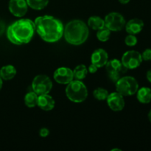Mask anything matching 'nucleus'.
Wrapping results in <instances>:
<instances>
[{"label":"nucleus","mask_w":151,"mask_h":151,"mask_svg":"<svg viewBox=\"0 0 151 151\" xmlns=\"http://www.w3.org/2000/svg\"><path fill=\"white\" fill-rule=\"evenodd\" d=\"M144 22L142 19H132L125 24V30L128 34L137 35L144 28Z\"/></svg>","instance_id":"15"},{"label":"nucleus","mask_w":151,"mask_h":151,"mask_svg":"<svg viewBox=\"0 0 151 151\" xmlns=\"http://www.w3.org/2000/svg\"><path fill=\"white\" fill-rule=\"evenodd\" d=\"M148 119H149V120H150V122H151V109L148 113Z\"/></svg>","instance_id":"32"},{"label":"nucleus","mask_w":151,"mask_h":151,"mask_svg":"<svg viewBox=\"0 0 151 151\" xmlns=\"http://www.w3.org/2000/svg\"><path fill=\"white\" fill-rule=\"evenodd\" d=\"M109 61V55L105 50L99 48L95 50L92 52L91 56V63L97 66L98 68L103 67L106 66Z\"/></svg>","instance_id":"13"},{"label":"nucleus","mask_w":151,"mask_h":151,"mask_svg":"<svg viewBox=\"0 0 151 151\" xmlns=\"http://www.w3.org/2000/svg\"><path fill=\"white\" fill-rule=\"evenodd\" d=\"M130 1H131V0H119V2H120L121 4H128V3L130 2Z\"/></svg>","instance_id":"30"},{"label":"nucleus","mask_w":151,"mask_h":151,"mask_svg":"<svg viewBox=\"0 0 151 151\" xmlns=\"http://www.w3.org/2000/svg\"><path fill=\"white\" fill-rule=\"evenodd\" d=\"M88 26L94 30L97 31L105 27V21L99 16H92L88 19Z\"/></svg>","instance_id":"18"},{"label":"nucleus","mask_w":151,"mask_h":151,"mask_svg":"<svg viewBox=\"0 0 151 151\" xmlns=\"http://www.w3.org/2000/svg\"><path fill=\"white\" fill-rule=\"evenodd\" d=\"M66 94L69 100L74 103H83L88 97V89L85 84L79 80L71 81L66 88Z\"/></svg>","instance_id":"4"},{"label":"nucleus","mask_w":151,"mask_h":151,"mask_svg":"<svg viewBox=\"0 0 151 151\" xmlns=\"http://www.w3.org/2000/svg\"><path fill=\"white\" fill-rule=\"evenodd\" d=\"M138 40L136 37V35H132V34H128L125 38V43L128 47H134L137 45Z\"/></svg>","instance_id":"24"},{"label":"nucleus","mask_w":151,"mask_h":151,"mask_svg":"<svg viewBox=\"0 0 151 151\" xmlns=\"http://www.w3.org/2000/svg\"><path fill=\"white\" fill-rule=\"evenodd\" d=\"M35 31L46 42L58 41L63 35V25L59 19L51 16L37 17L35 22Z\"/></svg>","instance_id":"1"},{"label":"nucleus","mask_w":151,"mask_h":151,"mask_svg":"<svg viewBox=\"0 0 151 151\" xmlns=\"http://www.w3.org/2000/svg\"><path fill=\"white\" fill-rule=\"evenodd\" d=\"M37 106L43 111H50L52 110L55 106V102L52 96L49 94L38 95V104Z\"/></svg>","instance_id":"14"},{"label":"nucleus","mask_w":151,"mask_h":151,"mask_svg":"<svg viewBox=\"0 0 151 151\" xmlns=\"http://www.w3.org/2000/svg\"><path fill=\"white\" fill-rule=\"evenodd\" d=\"M28 7L33 10H41L45 8L49 3V0H26Z\"/></svg>","instance_id":"21"},{"label":"nucleus","mask_w":151,"mask_h":151,"mask_svg":"<svg viewBox=\"0 0 151 151\" xmlns=\"http://www.w3.org/2000/svg\"><path fill=\"white\" fill-rule=\"evenodd\" d=\"M49 134H50V130L47 128H42L40 129L39 131V135L41 137H48Z\"/></svg>","instance_id":"26"},{"label":"nucleus","mask_w":151,"mask_h":151,"mask_svg":"<svg viewBox=\"0 0 151 151\" xmlns=\"http://www.w3.org/2000/svg\"><path fill=\"white\" fill-rule=\"evenodd\" d=\"M35 31L34 22L28 19H19L7 27V39L16 45L27 44L32 40Z\"/></svg>","instance_id":"2"},{"label":"nucleus","mask_w":151,"mask_h":151,"mask_svg":"<svg viewBox=\"0 0 151 151\" xmlns=\"http://www.w3.org/2000/svg\"><path fill=\"white\" fill-rule=\"evenodd\" d=\"M139 83L131 76H122L116 82V90L122 96H132L137 92Z\"/></svg>","instance_id":"5"},{"label":"nucleus","mask_w":151,"mask_h":151,"mask_svg":"<svg viewBox=\"0 0 151 151\" xmlns=\"http://www.w3.org/2000/svg\"><path fill=\"white\" fill-rule=\"evenodd\" d=\"M137 94V100L143 104H147L151 102V89L148 87L139 88Z\"/></svg>","instance_id":"16"},{"label":"nucleus","mask_w":151,"mask_h":151,"mask_svg":"<svg viewBox=\"0 0 151 151\" xmlns=\"http://www.w3.org/2000/svg\"><path fill=\"white\" fill-rule=\"evenodd\" d=\"M32 88L38 95L49 94L52 88V82L47 75H38L32 81Z\"/></svg>","instance_id":"6"},{"label":"nucleus","mask_w":151,"mask_h":151,"mask_svg":"<svg viewBox=\"0 0 151 151\" xmlns=\"http://www.w3.org/2000/svg\"><path fill=\"white\" fill-rule=\"evenodd\" d=\"M9 11L16 17H23L27 13L28 5L26 0H10Z\"/></svg>","instance_id":"10"},{"label":"nucleus","mask_w":151,"mask_h":151,"mask_svg":"<svg viewBox=\"0 0 151 151\" xmlns=\"http://www.w3.org/2000/svg\"><path fill=\"white\" fill-rule=\"evenodd\" d=\"M106 101L109 107L113 111H121L125 108V102L124 100V96L117 91L109 94Z\"/></svg>","instance_id":"11"},{"label":"nucleus","mask_w":151,"mask_h":151,"mask_svg":"<svg viewBox=\"0 0 151 151\" xmlns=\"http://www.w3.org/2000/svg\"><path fill=\"white\" fill-rule=\"evenodd\" d=\"M72 71H73L74 79L79 80V81H82V80L85 79L88 72L86 66L83 64L78 65Z\"/></svg>","instance_id":"19"},{"label":"nucleus","mask_w":151,"mask_h":151,"mask_svg":"<svg viewBox=\"0 0 151 151\" xmlns=\"http://www.w3.org/2000/svg\"><path fill=\"white\" fill-rule=\"evenodd\" d=\"M146 77H147V81H148L149 82H150V83H151V69H150V70L147 71V75H146Z\"/></svg>","instance_id":"29"},{"label":"nucleus","mask_w":151,"mask_h":151,"mask_svg":"<svg viewBox=\"0 0 151 151\" xmlns=\"http://www.w3.org/2000/svg\"><path fill=\"white\" fill-rule=\"evenodd\" d=\"M97 70H98V67L97 66H95L94 64H93V63H91L88 68V72H90L91 74L96 73L97 72Z\"/></svg>","instance_id":"27"},{"label":"nucleus","mask_w":151,"mask_h":151,"mask_svg":"<svg viewBox=\"0 0 151 151\" xmlns=\"http://www.w3.org/2000/svg\"><path fill=\"white\" fill-rule=\"evenodd\" d=\"M111 32V31L108 29V28H106V27L103 29H99V30H97V34H96L97 39L100 41H102V42H106L110 38Z\"/></svg>","instance_id":"23"},{"label":"nucleus","mask_w":151,"mask_h":151,"mask_svg":"<svg viewBox=\"0 0 151 151\" xmlns=\"http://www.w3.org/2000/svg\"><path fill=\"white\" fill-rule=\"evenodd\" d=\"M38 95L33 91L28 92L24 97V104L28 108H34L38 104Z\"/></svg>","instance_id":"20"},{"label":"nucleus","mask_w":151,"mask_h":151,"mask_svg":"<svg viewBox=\"0 0 151 151\" xmlns=\"http://www.w3.org/2000/svg\"><path fill=\"white\" fill-rule=\"evenodd\" d=\"M53 78L58 83L67 85L74 80L73 71L68 67H59L55 71Z\"/></svg>","instance_id":"12"},{"label":"nucleus","mask_w":151,"mask_h":151,"mask_svg":"<svg viewBox=\"0 0 151 151\" xmlns=\"http://www.w3.org/2000/svg\"><path fill=\"white\" fill-rule=\"evenodd\" d=\"M4 27H5L4 26V24L2 22H0V35H1L4 32Z\"/></svg>","instance_id":"28"},{"label":"nucleus","mask_w":151,"mask_h":151,"mask_svg":"<svg viewBox=\"0 0 151 151\" xmlns=\"http://www.w3.org/2000/svg\"><path fill=\"white\" fill-rule=\"evenodd\" d=\"M2 85H3V80L1 79V78L0 77V91H1V88H2Z\"/></svg>","instance_id":"31"},{"label":"nucleus","mask_w":151,"mask_h":151,"mask_svg":"<svg viewBox=\"0 0 151 151\" xmlns=\"http://www.w3.org/2000/svg\"><path fill=\"white\" fill-rule=\"evenodd\" d=\"M142 60L145 61L151 60V49H146L142 54Z\"/></svg>","instance_id":"25"},{"label":"nucleus","mask_w":151,"mask_h":151,"mask_svg":"<svg viewBox=\"0 0 151 151\" xmlns=\"http://www.w3.org/2000/svg\"><path fill=\"white\" fill-rule=\"evenodd\" d=\"M142 54L136 50H128L125 52L121 58L122 65L127 69H135L142 63Z\"/></svg>","instance_id":"9"},{"label":"nucleus","mask_w":151,"mask_h":151,"mask_svg":"<svg viewBox=\"0 0 151 151\" xmlns=\"http://www.w3.org/2000/svg\"><path fill=\"white\" fill-rule=\"evenodd\" d=\"M112 151H114V150H119V151H121V150L120 149H118V148H115V149H113V150H111Z\"/></svg>","instance_id":"33"},{"label":"nucleus","mask_w":151,"mask_h":151,"mask_svg":"<svg viewBox=\"0 0 151 151\" xmlns=\"http://www.w3.org/2000/svg\"><path fill=\"white\" fill-rule=\"evenodd\" d=\"M88 26L84 22L78 19L69 22L63 29L65 40L72 45L83 44L88 39Z\"/></svg>","instance_id":"3"},{"label":"nucleus","mask_w":151,"mask_h":151,"mask_svg":"<svg viewBox=\"0 0 151 151\" xmlns=\"http://www.w3.org/2000/svg\"><path fill=\"white\" fill-rule=\"evenodd\" d=\"M109 94V93L108 90L104 88H101V87L95 88L93 91V96H94V98L97 100H100V101L106 100Z\"/></svg>","instance_id":"22"},{"label":"nucleus","mask_w":151,"mask_h":151,"mask_svg":"<svg viewBox=\"0 0 151 151\" xmlns=\"http://www.w3.org/2000/svg\"><path fill=\"white\" fill-rule=\"evenodd\" d=\"M16 75V69L12 65H6L0 69V77L4 81L12 80Z\"/></svg>","instance_id":"17"},{"label":"nucleus","mask_w":151,"mask_h":151,"mask_svg":"<svg viewBox=\"0 0 151 151\" xmlns=\"http://www.w3.org/2000/svg\"><path fill=\"white\" fill-rule=\"evenodd\" d=\"M105 21V27L111 31H120L125 27L126 21L125 18L117 12H111L106 15Z\"/></svg>","instance_id":"8"},{"label":"nucleus","mask_w":151,"mask_h":151,"mask_svg":"<svg viewBox=\"0 0 151 151\" xmlns=\"http://www.w3.org/2000/svg\"><path fill=\"white\" fill-rule=\"evenodd\" d=\"M106 71L109 78L113 82L116 83L122 75L126 73L128 69L122 65L121 60L118 59H112L109 60L106 65Z\"/></svg>","instance_id":"7"}]
</instances>
